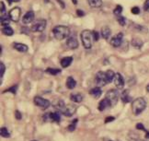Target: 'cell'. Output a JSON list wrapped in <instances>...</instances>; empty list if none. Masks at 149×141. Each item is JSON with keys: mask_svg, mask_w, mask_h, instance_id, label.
<instances>
[{"mask_svg": "<svg viewBox=\"0 0 149 141\" xmlns=\"http://www.w3.org/2000/svg\"><path fill=\"white\" fill-rule=\"evenodd\" d=\"M93 38H94V41H98L100 39V34L97 31H93Z\"/></svg>", "mask_w": 149, "mask_h": 141, "instance_id": "ab89813d", "label": "cell"}, {"mask_svg": "<svg viewBox=\"0 0 149 141\" xmlns=\"http://www.w3.org/2000/svg\"><path fill=\"white\" fill-rule=\"evenodd\" d=\"M131 11H132V13H133V14H134V15H138V14L140 13V8H139L138 7H134L133 8L131 9Z\"/></svg>", "mask_w": 149, "mask_h": 141, "instance_id": "d590c367", "label": "cell"}, {"mask_svg": "<svg viewBox=\"0 0 149 141\" xmlns=\"http://www.w3.org/2000/svg\"><path fill=\"white\" fill-rule=\"evenodd\" d=\"M73 2H74V5H77V0H73Z\"/></svg>", "mask_w": 149, "mask_h": 141, "instance_id": "7dc6e473", "label": "cell"}, {"mask_svg": "<svg viewBox=\"0 0 149 141\" xmlns=\"http://www.w3.org/2000/svg\"><path fill=\"white\" fill-rule=\"evenodd\" d=\"M88 2L91 8H99L102 6V0H88Z\"/></svg>", "mask_w": 149, "mask_h": 141, "instance_id": "7402d4cb", "label": "cell"}, {"mask_svg": "<svg viewBox=\"0 0 149 141\" xmlns=\"http://www.w3.org/2000/svg\"><path fill=\"white\" fill-rule=\"evenodd\" d=\"M96 83L99 87H102L105 86L108 84V80H107V77H106V72H102L100 71L97 73L96 75Z\"/></svg>", "mask_w": 149, "mask_h": 141, "instance_id": "ba28073f", "label": "cell"}, {"mask_svg": "<svg viewBox=\"0 0 149 141\" xmlns=\"http://www.w3.org/2000/svg\"><path fill=\"white\" fill-rule=\"evenodd\" d=\"M77 14L78 17H83V16L85 15V13L83 12L82 10H80V9H77Z\"/></svg>", "mask_w": 149, "mask_h": 141, "instance_id": "7bdbcfd3", "label": "cell"}, {"mask_svg": "<svg viewBox=\"0 0 149 141\" xmlns=\"http://www.w3.org/2000/svg\"><path fill=\"white\" fill-rule=\"evenodd\" d=\"M65 101H62V100H58V101H56L55 103H54V107L55 109H57L58 111H62L63 110V108L65 107Z\"/></svg>", "mask_w": 149, "mask_h": 141, "instance_id": "d4e9b609", "label": "cell"}, {"mask_svg": "<svg viewBox=\"0 0 149 141\" xmlns=\"http://www.w3.org/2000/svg\"><path fill=\"white\" fill-rule=\"evenodd\" d=\"M123 34L122 32L118 33L117 35H115L114 37H112L111 39V44L113 46V47H119L121 46V44L123 43Z\"/></svg>", "mask_w": 149, "mask_h": 141, "instance_id": "8fae6325", "label": "cell"}, {"mask_svg": "<svg viewBox=\"0 0 149 141\" xmlns=\"http://www.w3.org/2000/svg\"><path fill=\"white\" fill-rule=\"evenodd\" d=\"M11 1H12V2H19V0H11Z\"/></svg>", "mask_w": 149, "mask_h": 141, "instance_id": "c3c4849f", "label": "cell"}, {"mask_svg": "<svg viewBox=\"0 0 149 141\" xmlns=\"http://www.w3.org/2000/svg\"><path fill=\"white\" fill-rule=\"evenodd\" d=\"M146 91H147V92H149V84L146 86Z\"/></svg>", "mask_w": 149, "mask_h": 141, "instance_id": "bcb514c9", "label": "cell"}, {"mask_svg": "<svg viewBox=\"0 0 149 141\" xmlns=\"http://www.w3.org/2000/svg\"><path fill=\"white\" fill-rule=\"evenodd\" d=\"M46 72L50 75L55 76V75H58L59 73H61V69H58V68H47Z\"/></svg>", "mask_w": 149, "mask_h": 141, "instance_id": "f546056e", "label": "cell"}, {"mask_svg": "<svg viewBox=\"0 0 149 141\" xmlns=\"http://www.w3.org/2000/svg\"><path fill=\"white\" fill-rule=\"evenodd\" d=\"M119 97H120V94L119 92L116 91V89H111L106 93L105 98H107L109 100V101L111 103V106H114L119 101Z\"/></svg>", "mask_w": 149, "mask_h": 141, "instance_id": "5b68a950", "label": "cell"}, {"mask_svg": "<svg viewBox=\"0 0 149 141\" xmlns=\"http://www.w3.org/2000/svg\"><path fill=\"white\" fill-rule=\"evenodd\" d=\"M66 45L70 49H77L78 47V42L76 37H69L66 41Z\"/></svg>", "mask_w": 149, "mask_h": 141, "instance_id": "4fadbf2b", "label": "cell"}, {"mask_svg": "<svg viewBox=\"0 0 149 141\" xmlns=\"http://www.w3.org/2000/svg\"><path fill=\"white\" fill-rule=\"evenodd\" d=\"M70 100L72 101H74V103H81V101H83V96L81 94L79 93H77V94H71L70 95Z\"/></svg>", "mask_w": 149, "mask_h": 141, "instance_id": "cb8c5ba5", "label": "cell"}, {"mask_svg": "<svg viewBox=\"0 0 149 141\" xmlns=\"http://www.w3.org/2000/svg\"><path fill=\"white\" fill-rule=\"evenodd\" d=\"M45 28H46V20H39L31 25V31L34 32H42L45 30Z\"/></svg>", "mask_w": 149, "mask_h": 141, "instance_id": "8992f818", "label": "cell"}, {"mask_svg": "<svg viewBox=\"0 0 149 141\" xmlns=\"http://www.w3.org/2000/svg\"><path fill=\"white\" fill-rule=\"evenodd\" d=\"M117 17H118L117 20H118L119 24L121 26H125L126 25V19L124 18V17H123V16H117Z\"/></svg>", "mask_w": 149, "mask_h": 141, "instance_id": "d6a6232c", "label": "cell"}, {"mask_svg": "<svg viewBox=\"0 0 149 141\" xmlns=\"http://www.w3.org/2000/svg\"><path fill=\"white\" fill-rule=\"evenodd\" d=\"M136 128L138 129V130H143V129L145 128V126H144V125H143V124L138 123V124H136Z\"/></svg>", "mask_w": 149, "mask_h": 141, "instance_id": "b9f144b4", "label": "cell"}, {"mask_svg": "<svg viewBox=\"0 0 149 141\" xmlns=\"http://www.w3.org/2000/svg\"><path fill=\"white\" fill-rule=\"evenodd\" d=\"M61 114L60 111H55L53 112H47L43 115V120L45 122H56L59 123L61 121Z\"/></svg>", "mask_w": 149, "mask_h": 141, "instance_id": "277c9868", "label": "cell"}, {"mask_svg": "<svg viewBox=\"0 0 149 141\" xmlns=\"http://www.w3.org/2000/svg\"><path fill=\"white\" fill-rule=\"evenodd\" d=\"M9 20H10L9 16L8 17L6 16V15L1 16V25L4 26V27L8 26V24H9Z\"/></svg>", "mask_w": 149, "mask_h": 141, "instance_id": "83f0119b", "label": "cell"}, {"mask_svg": "<svg viewBox=\"0 0 149 141\" xmlns=\"http://www.w3.org/2000/svg\"><path fill=\"white\" fill-rule=\"evenodd\" d=\"M20 13H21V9L19 7L13 8L9 11V18L10 20L14 21V22H18L19 20V17H20Z\"/></svg>", "mask_w": 149, "mask_h": 141, "instance_id": "30bf717a", "label": "cell"}, {"mask_svg": "<svg viewBox=\"0 0 149 141\" xmlns=\"http://www.w3.org/2000/svg\"><path fill=\"white\" fill-rule=\"evenodd\" d=\"M53 33L54 36L57 40H64V39L67 38L70 34V30L69 28L66 26H63V25H58L55 26L53 29Z\"/></svg>", "mask_w": 149, "mask_h": 141, "instance_id": "7a4b0ae2", "label": "cell"}, {"mask_svg": "<svg viewBox=\"0 0 149 141\" xmlns=\"http://www.w3.org/2000/svg\"><path fill=\"white\" fill-rule=\"evenodd\" d=\"M13 47L14 49H16L17 51H19V52H21V53H26L28 51V46L24 43H13Z\"/></svg>", "mask_w": 149, "mask_h": 141, "instance_id": "ac0fdd59", "label": "cell"}, {"mask_svg": "<svg viewBox=\"0 0 149 141\" xmlns=\"http://www.w3.org/2000/svg\"><path fill=\"white\" fill-rule=\"evenodd\" d=\"M114 84H115L117 89H123L124 87V80L120 73H116L115 74V77H114Z\"/></svg>", "mask_w": 149, "mask_h": 141, "instance_id": "7c38bea8", "label": "cell"}, {"mask_svg": "<svg viewBox=\"0 0 149 141\" xmlns=\"http://www.w3.org/2000/svg\"><path fill=\"white\" fill-rule=\"evenodd\" d=\"M131 43H132V45L136 49H140L143 46V41L140 38H134L133 40H132Z\"/></svg>", "mask_w": 149, "mask_h": 141, "instance_id": "603a6c76", "label": "cell"}, {"mask_svg": "<svg viewBox=\"0 0 149 141\" xmlns=\"http://www.w3.org/2000/svg\"><path fill=\"white\" fill-rule=\"evenodd\" d=\"M100 34H101V36H102L103 39H105V40H108L109 37H110L111 34V29L108 26H104V27L101 28Z\"/></svg>", "mask_w": 149, "mask_h": 141, "instance_id": "e0dca14e", "label": "cell"}, {"mask_svg": "<svg viewBox=\"0 0 149 141\" xmlns=\"http://www.w3.org/2000/svg\"><path fill=\"white\" fill-rule=\"evenodd\" d=\"M76 111H77V107L74 104H65L64 108H63V110L61 111V112L64 115L70 117L76 112Z\"/></svg>", "mask_w": 149, "mask_h": 141, "instance_id": "9c48e42d", "label": "cell"}, {"mask_svg": "<svg viewBox=\"0 0 149 141\" xmlns=\"http://www.w3.org/2000/svg\"><path fill=\"white\" fill-rule=\"evenodd\" d=\"M121 99H122V101L123 103H130V101H131V95H130V92H129L128 89H125V91H123V92L121 95Z\"/></svg>", "mask_w": 149, "mask_h": 141, "instance_id": "ffe728a7", "label": "cell"}, {"mask_svg": "<svg viewBox=\"0 0 149 141\" xmlns=\"http://www.w3.org/2000/svg\"><path fill=\"white\" fill-rule=\"evenodd\" d=\"M33 101H34V103H35V105H37L38 107H40V108L42 109V110L48 109L50 107V105H51L50 101L40 97V96H36V97L34 98Z\"/></svg>", "mask_w": 149, "mask_h": 141, "instance_id": "52a82bcc", "label": "cell"}, {"mask_svg": "<svg viewBox=\"0 0 149 141\" xmlns=\"http://www.w3.org/2000/svg\"><path fill=\"white\" fill-rule=\"evenodd\" d=\"M34 20V12L33 11H28V12L22 18V22L24 24H30Z\"/></svg>", "mask_w": 149, "mask_h": 141, "instance_id": "5bb4252c", "label": "cell"}, {"mask_svg": "<svg viewBox=\"0 0 149 141\" xmlns=\"http://www.w3.org/2000/svg\"><path fill=\"white\" fill-rule=\"evenodd\" d=\"M15 117H16L17 120H21L22 119V115L19 112V111H18V110L15 111Z\"/></svg>", "mask_w": 149, "mask_h": 141, "instance_id": "8d00e7d4", "label": "cell"}, {"mask_svg": "<svg viewBox=\"0 0 149 141\" xmlns=\"http://www.w3.org/2000/svg\"><path fill=\"white\" fill-rule=\"evenodd\" d=\"M72 62H73V57L72 56H66V57H64V58H62L61 62H60V64L63 67H68L71 64H72Z\"/></svg>", "mask_w": 149, "mask_h": 141, "instance_id": "d6986e66", "label": "cell"}, {"mask_svg": "<svg viewBox=\"0 0 149 141\" xmlns=\"http://www.w3.org/2000/svg\"><path fill=\"white\" fill-rule=\"evenodd\" d=\"M17 89H18V86L15 85V86H13V87H10L8 89H7V91H5L4 92H11V93H13V94H16Z\"/></svg>", "mask_w": 149, "mask_h": 141, "instance_id": "e575fe53", "label": "cell"}, {"mask_svg": "<svg viewBox=\"0 0 149 141\" xmlns=\"http://www.w3.org/2000/svg\"><path fill=\"white\" fill-rule=\"evenodd\" d=\"M89 94L92 96L93 98L98 99V98H100V96H101L102 91H101V89L100 87H95V88L90 89V91H89Z\"/></svg>", "mask_w": 149, "mask_h": 141, "instance_id": "2e32d148", "label": "cell"}, {"mask_svg": "<svg viewBox=\"0 0 149 141\" xmlns=\"http://www.w3.org/2000/svg\"><path fill=\"white\" fill-rule=\"evenodd\" d=\"M122 12H123V8H122V6H121V5L116 6V8H114V10H113V14L115 15V16H120V15L122 14Z\"/></svg>", "mask_w": 149, "mask_h": 141, "instance_id": "4dcf8cb0", "label": "cell"}, {"mask_svg": "<svg viewBox=\"0 0 149 141\" xmlns=\"http://www.w3.org/2000/svg\"><path fill=\"white\" fill-rule=\"evenodd\" d=\"M0 5H1V16H4V15H6V7H5V4H4L3 1H1Z\"/></svg>", "mask_w": 149, "mask_h": 141, "instance_id": "74e56055", "label": "cell"}, {"mask_svg": "<svg viewBox=\"0 0 149 141\" xmlns=\"http://www.w3.org/2000/svg\"><path fill=\"white\" fill-rule=\"evenodd\" d=\"M106 77H107L108 83H111L114 80V77H115V73H114L112 70H107L106 71Z\"/></svg>", "mask_w": 149, "mask_h": 141, "instance_id": "484cf974", "label": "cell"}, {"mask_svg": "<svg viewBox=\"0 0 149 141\" xmlns=\"http://www.w3.org/2000/svg\"><path fill=\"white\" fill-rule=\"evenodd\" d=\"M56 1H57V2H59V3L61 4V6H62V8H65V4L63 3V2L61 1V0H56Z\"/></svg>", "mask_w": 149, "mask_h": 141, "instance_id": "f6af8a7d", "label": "cell"}, {"mask_svg": "<svg viewBox=\"0 0 149 141\" xmlns=\"http://www.w3.org/2000/svg\"><path fill=\"white\" fill-rule=\"evenodd\" d=\"M77 122H78V120L77 119H74L73 122H72V124H70L69 126H68V131H70V132H73L74 129H76V126H77Z\"/></svg>", "mask_w": 149, "mask_h": 141, "instance_id": "1f68e13d", "label": "cell"}, {"mask_svg": "<svg viewBox=\"0 0 149 141\" xmlns=\"http://www.w3.org/2000/svg\"><path fill=\"white\" fill-rule=\"evenodd\" d=\"M0 134H1V137H3L5 138H10V134H9V132H8L7 127H2L1 128V131H0Z\"/></svg>", "mask_w": 149, "mask_h": 141, "instance_id": "f1b7e54d", "label": "cell"}, {"mask_svg": "<svg viewBox=\"0 0 149 141\" xmlns=\"http://www.w3.org/2000/svg\"><path fill=\"white\" fill-rule=\"evenodd\" d=\"M31 141H37V140H31Z\"/></svg>", "mask_w": 149, "mask_h": 141, "instance_id": "681fc988", "label": "cell"}, {"mask_svg": "<svg viewBox=\"0 0 149 141\" xmlns=\"http://www.w3.org/2000/svg\"><path fill=\"white\" fill-rule=\"evenodd\" d=\"M110 141H112V140H110Z\"/></svg>", "mask_w": 149, "mask_h": 141, "instance_id": "f907efd6", "label": "cell"}, {"mask_svg": "<svg viewBox=\"0 0 149 141\" xmlns=\"http://www.w3.org/2000/svg\"><path fill=\"white\" fill-rule=\"evenodd\" d=\"M2 31L5 35H8V36H11V35H13V33H14V31L12 28H10L9 26H7V27H4L3 29H2Z\"/></svg>", "mask_w": 149, "mask_h": 141, "instance_id": "4316f807", "label": "cell"}, {"mask_svg": "<svg viewBox=\"0 0 149 141\" xmlns=\"http://www.w3.org/2000/svg\"><path fill=\"white\" fill-rule=\"evenodd\" d=\"M144 9L146 11L149 10V0H146V2L144 4Z\"/></svg>", "mask_w": 149, "mask_h": 141, "instance_id": "60d3db41", "label": "cell"}, {"mask_svg": "<svg viewBox=\"0 0 149 141\" xmlns=\"http://www.w3.org/2000/svg\"><path fill=\"white\" fill-rule=\"evenodd\" d=\"M108 107H111V103L109 101V100L107 98H104V99L101 100L100 101L99 106H98V109H99V111L103 112L106 108H108Z\"/></svg>", "mask_w": 149, "mask_h": 141, "instance_id": "9a60e30c", "label": "cell"}, {"mask_svg": "<svg viewBox=\"0 0 149 141\" xmlns=\"http://www.w3.org/2000/svg\"><path fill=\"white\" fill-rule=\"evenodd\" d=\"M146 108V101L144 98H137L132 103V111L134 115H139Z\"/></svg>", "mask_w": 149, "mask_h": 141, "instance_id": "6da1fadb", "label": "cell"}, {"mask_svg": "<svg viewBox=\"0 0 149 141\" xmlns=\"http://www.w3.org/2000/svg\"><path fill=\"white\" fill-rule=\"evenodd\" d=\"M93 31H90L88 30H85L81 32V41L83 43V46L86 49H90L92 47L93 42Z\"/></svg>", "mask_w": 149, "mask_h": 141, "instance_id": "3957f363", "label": "cell"}, {"mask_svg": "<svg viewBox=\"0 0 149 141\" xmlns=\"http://www.w3.org/2000/svg\"><path fill=\"white\" fill-rule=\"evenodd\" d=\"M114 120H115V117H113V116H108V117H106V119H105L104 123H105V124H108V123L112 122V121H114Z\"/></svg>", "mask_w": 149, "mask_h": 141, "instance_id": "f35d334b", "label": "cell"}, {"mask_svg": "<svg viewBox=\"0 0 149 141\" xmlns=\"http://www.w3.org/2000/svg\"><path fill=\"white\" fill-rule=\"evenodd\" d=\"M77 86V81L72 77H68L66 80V88L68 89H73Z\"/></svg>", "mask_w": 149, "mask_h": 141, "instance_id": "44dd1931", "label": "cell"}, {"mask_svg": "<svg viewBox=\"0 0 149 141\" xmlns=\"http://www.w3.org/2000/svg\"><path fill=\"white\" fill-rule=\"evenodd\" d=\"M30 29H28V28H25V27H23L22 28V30H21V31L22 32H25L26 34H29V33H30V31H29Z\"/></svg>", "mask_w": 149, "mask_h": 141, "instance_id": "ee69618b", "label": "cell"}, {"mask_svg": "<svg viewBox=\"0 0 149 141\" xmlns=\"http://www.w3.org/2000/svg\"><path fill=\"white\" fill-rule=\"evenodd\" d=\"M5 70H6V66L4 65V63H2V62H1V64H0V77H1V80H2V78H3Z\"/></svg>", "mask_w": 149, "mask_h": 141, "instance_id": "836d02e7", "label": "cell"}]
</instances>
